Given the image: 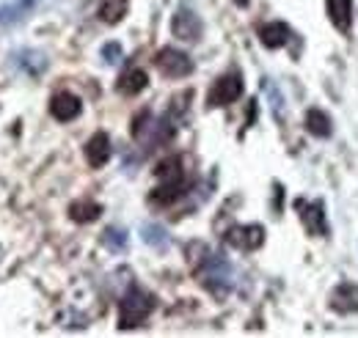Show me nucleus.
Returning a JSON list of instances; mask_svg holds the SVG:
<instances>
[{"mask_svg": "<svg viewBox=\"0 0 358 338\" xmlns=\"http://www.w3.org/2000/svg\"><path fill=\"white\" fill-rule=\"evenodd\" d=\"M149 311H152V297L146 295V292H141L138 286H133L124 300H122V308H119V328L122 330H133L138 328L146 316H149Z\"/></svg>", "mask_w": 358, "mask_h": 338, "instance_id": "1", "label": "nucleus"}, {"mask_svg": "<svg viewBox=\"0 0 358 338\" xmlns=\"http://www.w3.org/2000/svg\"><path fill=\"white\" fill-rule=\"evenodd\" d=\"M171 34L182 39V42H199L201 34H204V22L201 17L196 14V8L190 3H182L174 17H171Z\"/></svg>", "mask_w": 358, "mask_h": 338, "instance_id": "2", "label": "nucleus"}, {"mask_svg": "<svg viewBox=\"0 0 358 338\" xmlns=\"http://www.w3.org/2000/svg\"><path fill=\"white\" fill-rule=\"evenodd\" d=\"M240 94H243V75L240 72H226L213 83L210 94H207V105L210 108H224V105H231L234 99H240Z\"/></svg>", "mask_w": 358, "mask_h": 338, "instance_id": "3", "label": "nucleus"}, {"mask_svg": "<svg viewBox=\"0 0 358 338\" xmlns=\"http://www.w3.org/2000/svg\"><path fill=\"white\" fill-rule=\"evenodd\" d=\"M157 69L171 78V80H179V78H187L193 72V61L182 52V50H174V47H166L157 52Z\"/></svg>", "mask_w": 358, "mask_h": 338, "instance_id": "4", "label": "nucleus"}, {"mask_svg": "<svg viewBox=\"0 0 358 338\" xmlns=\"http://www.w3.org/2000/svg\"><path fill=\"white\" fill-rule=\"evenodd\" d=\"M298 217H301V223L306 226V231L314 234V237H325L328 234V226H325V204L320 201V198H301L298 204Z\"/></svg>", "mask_w": 358, "mask_h": 338, "instance_id": "5", "label": "nucleus"}, {"mask_svg": "<svg viewBox=\"0 0 358 338\" xmlns=\"http://www.w3.org/2000/svg\"><path fill=\"white\" fill-rule=\"evenodd\" d=\"M204 270H207V272H204L201 278H204V286H207L210 292L224 295L226 289L231 286V284H229L231 275H229V264L224 261V256H207V258H204Z\"/></svg>", "mask_w": 358, "mask_h": 338, "instance_id": "6", "label": "nucleus"}, {"mask_svg": "<svg viewBox=\"0 0 358 338\" xmlns=\"http://www.w3.org/2000/svg\"><path fill=\"white\" fill-rule=\"evenodd\" d=\"M80 110H83V102L75 96V94H69V91H58L52 99H50V113H52V119H58V122H75L78 116H80Z\"/></svg>", "mask_w": 358, "mask_h": 338, "instance_id": "7", "label": "nucleus"}, {"mask_svg": "<svg viewBox=\"0 0 358 338\" xmlns=\"http://www.w3.org/2000/svg\"><path fill=\"white\" fill-rule=\"evenodd\" d=\"M226 240H229V245H234L240 251H257L265 242V228L262 226H234L226 234Z\"/></svg>", "mask_w": 358, "mask_h": 338, "instance_id": "8", "label": "nucleus"}, {"mask_svg": "<svg viewBox=\"0 0 358 338\" xmlns=\"http://www.w3.org/2000/svg\"><path fill=\"white\" fill-rule=\"evenodd\" d=\"M331 308L339 314H358V284H339L331 295Z\"/></svg>", "mask_w": 358, "mask_h": 338, "instance_id": "9", "label": "nucleus"}, {"mask_svg": "<svg viewBox=\"0 0 358 338\" xmlns=\"http://www.w3.org/2000/svg\"><path fill=\"white\" fill-rule=\"evenodd\" d=\"M86 160L91 168H102L110 160V138L105 132H96L86 143Z\"/></svg>", "mask_w": 358, "mask_h": 338, "instance_id": "10", "label": "nucleus"}, {"mask_svg": "<svg viewBox=\"0 0 358 338\" xmlns=\"http://www.w3.org/2000/svg\"><path fill=\"white\" fill-rule=\"evenodd\" d=\"M328 17L339 31L350 28V14H353V0H325Z\"/></svg>", "mask_w": 358, "mask_h": 338, "instance_id": "11", "label": "nucleus"}, {"mask_svg": "<svg viewBox=\"0 0 358 338\" xmlns=\"http://www.w3.org/2000/svg\"><path fill=\"white\" fill-rule=\"evenodd\" d=\"M259 39L270 50H278V47H284L289 42V28L284 22H268V25L259 28Z\"/></svg>", "mask_w": 358, "mask_h": 338, "instance_id": "12", "label": "nucleus"}, {"mask_svg": "<svg viewBox=\"0 0 358 338\" xmlns=\"http://www.w3.org/2000/svg\"><path fill=\"white\" fill-rule=\"evenodd\" d=\"M14 61L28 72V75H42L47 69V61H45V55L42 52H36V50H20L17 55H14Z\"/></svg>", "mask_w": 358, "mask_h": 338, "instance_id": "13", "label": "nucleus"}, {"mask_svg": "<svg viewBox=\"0 0 358 338\" xmlns=\"http://www.w3.org/2000/svg\"><path fill=\"white\" fill-rule=\"evenodd\" d=\"M149 83V78H146V72L143 69H130V72H124V78L119 80V91L124 94V96H135V94H141L143 88Z\"/></svg>", "mask_w": 358, "mask_h": 338, "instance_id": "14", "label": "nucleus"}, {"mask_svg": "<svg viewBox=\"0 0 358 338\" xmlns=\"http://www.w3.org/2000/svg\"><path fill=\"white\" fill-rule=\"evenodd\" d=\"M306 129H309L312 135H317V138H331V132H334L331 119H328L320 108H312V110L306 113Z\"/></svg>", "mask_w": 358, "mask_h": 338, "instance_id": "15", "label": "nucleus"}, {"mask_svg": "<svg viewBox=\"0 0 358 338\" xmlns=\"http://www.w3.org/2000/svg\"><path fill=\"white\" fill-rule=\"evenodd\" d=\"M141 234H143V242H146V245H152V248H157V251H166V248H169V231H166L163 226H157V223H143V226H141Z\"/></svg>", "mask_w": 358, "mask_h": 338, "instance_id": "16", "label": "nucleus"}, {"mask_svg": "<svg viewBox=\"0 0 358 338\" xmlns=\"http://www.w3.org/2000/svg\"><path fill=\"white\" fill-rule=\"evenodd\" d=\"M102 245H105L108 251H113V254H124V251H127V231H124V228H119V226L105 228Z\"/></svg>", "mask_w": 358, "mask_h": 338, "instance_id": "17", "label": "nucleus"}, {"mask_svg": "<svg viewBox=\"0 0 358 338\" xmlns=\"http://www.w3.org/2000/svg\"><path fill=\"white\" fill-rule=\"evenodd\" d=\"M124 11H127V0H105L102 6H99V17L105 20V22H119L122 17H124Z\"/></svg>", "mask_w": 358, "mask_h": 338, "instance_id": "18", "label": "nucleus"}, {"mask_svg": "<svg viewBox=\"0 0 358 338\" xmlns=\"http://www.w3.org/2000/svg\"><path fill=\"white\" fill-rule=\"evenodd\" d=\"M72 217L75 220H83V223H89V220H94L99 212H102V207L99 204H94V201H78V204H72Z\"/></svg>", "mask_w": 358, "mask_h": 338, "instance_id": "19", "label": "nucleus"}, {"mask_svg": "<svg viewBox=\"0 0 358 338\" xmlns=\"http://www.w3.org/2000/svg\"><path fill=\"white\" fill-rule=\"evenodd\" d=\"M102 61H105V64H119V61H122V44H116V42L105 44V47H102Z\"/></svg>", "mask_w": 358, "mask_h": 338, "instance_id": "20", "label": "nucleus"}, {"mask_svg": "<svg viewBox=\"0 0 358 338\" xmlns=\"http://www.w3.org/2000/svg\"><path fill=\"white\" fill-rule=\"evenodd\" d=\"M265 91H268L270 102H273V110H275V116H284V96L270 85V80H265Z\"/></svg>", "mask_w": 358, "mask_h": 338, "instance_id": "21", "label": "nucleus"}, {"mask_svg": "<svg viewBox=\"0 0 358 338\" xmlns=\"http://www.w3.org/2000/svg\"><path fill=\"white\" fill-rule=\"evenodd\" d=\"M248 3H251V0H234V6H240V8H245Z\"/></svg>", "mask_w": 358, "mask_h": 338, "instance_id": "22", "label": "nucleus"}]
</instances>
